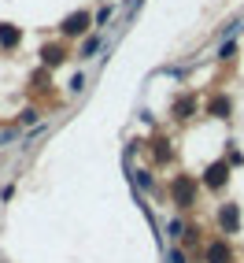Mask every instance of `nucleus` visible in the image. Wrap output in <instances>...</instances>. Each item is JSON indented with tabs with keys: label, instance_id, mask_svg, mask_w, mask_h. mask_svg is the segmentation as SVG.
Masks as SVG:
<instances>
[{
	"label": "nucleus",
	"instance_id": "nucleus-1",
	"mask_svg": "<svg viewBox=\"0 0 244 263\" xmlns=\"http://www.w3.org/2000/svg\"><path fill=\"white\" fill-rule=\"evenodd\" d=\"M196 193H200V182L196 178H189V174H174V182H170V197L178 208H193L196 204Z\"/></svg>",
	"mask_w": 244,
	"mask_h": 263
},
{
	"label": "nucleus",
	"instance_id": "nucleus-2",
	"mask_svg": "<svg viewBox=\"0 0 244 263\" xmlns=\"http://www.w3.org/2000/svg\"><path fill=\"white\" fill-rule=\"evenodd\" d=\"M204 263H233V249L226 237H215L204 245Z\"/></svg>",
	"mask_w": 244,
	"mask_h": 263
},
{
	"label": "nucleus",
	"instance_id": "nucleus-3",
	"mask_svg": "<svg viewBox=\"0 0 244 263\" xmlns=\"http://www.w3.org/2000/svg\"><path fill=\"white\" fill-rule=\"evenodd\" d=\"M226 182H230V163H226V160L211 163V167L204 171V178H200L204 189H226Z\"/></svg>",
	"mask_w": 244,
	"mask_h": 263
},
{
	"label": "nucleus",
	"instance_id": "nucleus-4",
	"mask_svg": "<svg viewBox=\"0 0 244 263\" xmlns=\"http://www.w3.org/2000/svg\"><path fill=\"white\" fill-rule=\"evenodd\" d=\"M89 26H93V15H89V11H85V8H82V11H71V15H67V19H63V26H59V30L67 33V37H82V33H85V30H89Z\"/></svg>",
	"mask_w": 244,
	"mask_h": 263
},
{
	"label": "nucleus",
	"instance_id": "nucleus-5",
	"mask_svg": "<svg viewBox=\"0 0 244 263\" xmlns=\"http://www.w3.org/2000/svg\"><path fill=\"white\" fill-rule=\"evenodd\" d=\"M218 230H222V234H237V230H240V204L230 200V204L218 208Z\"/></svg>",
	"mask_w": 244,
	"mask_h": 263
},
{
	"label": "nucleus",
	"instance_id": "nucleus-6",
	"mask_svg": "<svg viewBox=\"0 0 244 263\" xmlns=\"http://www.w3.org/2000/svg\"><path fill=\"white\" fill-rule=\"evenodd\" d=\"M19 41H23V30L19 26H11V23H0V48H19Z\"/></svg>",
	"mask_w": 244,
	"mask_h": 263
},
{
	"label": "nucleus",
	"instance_id": "nucleus-7",
	"mask_svg": "<svg viewBox=\"0 0 244 263\" xmlns=\"http://www.w3.org/2000/svg\"><path fill=\"white\" fill-rule=\"evenodd\" d=\"M174 119H193L196 115V97L193 93H185V97H178V100H174Z\"/></svg>",
	"mask_w": 244,
	"mask_h": 263
},
{
	"label": "nucleus",
	"instance_id": "nucleus-8",
	"mask_svg": "<svg viewBox=\"0 0 244 263\" xmlns=\"http://www.w3.org/2000/svg\"><path fill=\"white\" fill-rule=\"evenodd\" d=\"M230 111H233V100L230 97H211L207 100V115H215V119H230Z\"/></svg>",
	"mask_w": 244,
	"mask_h": 263
},
{
	"label": "nucleus",
	"instance_id": "nucleus-9",
	"mask_svg": "<svg viewBox=\"0 0 244 263\" xmlns=\"http://www.w3.org/2000/svg\"><path fill=\"white\" fill-rule=\"evenodd\" d=\"M152 160L155 163H170L174 160V148H170L167 137H155V141H152Z\"/></svg>",
	"mask_w": 244,
	"mask_h": 263
},
{
	"label": "nucleus",
	"instance_id": "nucleus-10",
	"mask_svg": "<svg viewBox=\"0 0 244 263\" xmlns=\"http://www.w3.org/2000/svg\"><path fill=\"white\" fill-rule=\"evenodd\" d=\"M63 60H67V52H63L59 45H45V48H41V63H45V67H59Z\"/></svg>",
	"mask_w": 244,
	"mask_h": 263
},
{
	"label": "nucleus",
	"instance_id": "nucleus-11",
	"mask_svg": "<svg viewBox=\"0 0 244 263\" xmlns=\"http://www.w3.org/2000/svg\"><path fill=\"white\" fill-rule=\"evenodd\" d=\"M100 37H89V41H82V52H78V60H93L96 56V52H100Z\"/></svg>",
	"mask_w": 244,
	"mask_h": 263
},
{
	"label": "nucleus",
	"instance_id": "nucleus-12",
	"mask_svg": "<svg viewBox=\"0 0 244 263\" xmlns=\"http://www.w3.org/2000/svg\"><path fill=\"white\" fill-rule=\"evenodd\" d=\"M185 230H189V226H185L181 219H170V222H167V234H170L174 241H181V237H185Z\"/></svg>",
	"mask_w": 244,
	"mask_h": 263
},
{
	"label": "nucleus",
	"instance_id": "nucleus-13",
	"mask_svg": "<svg viewBox=\"0 0 244 263\" xmlns=\"http://www.w3.org/2000/svg\"><path fill=\"white\" fill-rule=\"evenodd\" d=\"M19 122H23V126H37V122H41V111H37V108H26V111L19 115Z\"/></svg>",
	"mask_w": 244,
	"mask_h": 263
},
{
	"label": "nucleus",
	"instance_id": "nucleus-14",
	"mask_svg": "<svg viewBox=\"0 0 244 263\" xmlns=\"http://www.w3.org/2000/svg\"><path fill=\"white\" fill-rule=\"evenodd\" d=\"M233 56H237V37H230V41L218 48V60H233Z\"/></svg>",
	"mask_w": 244,
	"mask_h": 263
},
{
	"label": "nucleus",
	"instance_id": "nucleus-15",
	"mask_svg": "<svg viewBox=\"0 0 244 263\" xmlns=\"http://www.w3.org/2000/svg\"><path fill=\"white\" fill-rule=\"evenodd\" d=\"M167 259H170V263H189V259H185V249H170Z\"/></svg>",
	"mask_w": 244,
	"mask_h": 263
},
{
	"label": "nucleus",
	"instance_id": "nucleus-16",
	"mask_svg": "<svg viewBox=\"0 0 244 263\" xmlns=\"http://www.w3.org/2000/svg\"><path fill=\"white\" fill-rule=\"evenodd\" d=\"M226 163H244V156H240V152L230 145V152H226Z\"/></svg>",
	"mask_w": 244,
	"mask_h": 263
},
{
	"label": "nucleus",
	"instance_id": "nucleus-17",
	"mask_svg": "<svg viewBox=\"0 0 244 263\" xmlns=\"http://www.w3.org/2000/svg\"><path fill=\"white\" fill-rule=\"evenodd\" d=\"M137 185H145V189H152V174H148V171H137Z\"/></svg>",
	"mask_w": 244,
	"mask_h": 263
},
{
	"label": "nucleus",
	"instance_id": "nucleus-18",
	"mask_svg": "<svg viewBox=\"0 0 244 263\" xmlns=\"http://www.w3.org/2000/svg\"><path fill=\"white\" fill-rule=\"evenodd\" d=\"M71 89H74V93L85 89V74H74V78H71Z\"/></svg>",
	"mask_w": 244,
	"mask_h": 263
},
{
	"label": "nucleus",
	"instance_id": "nucleus-19",
	"mask_svg": "<svg viewBox=\"0 0 244 263\" xmlns=\"http://www.w3.org/2000/svg\"><path fill=\"white\" fill-rule=\"evenodd\" d=\"M108 19H111V8H100V11L93 15V23H108Z\"/></svg>",
	"mask_w": 244,
	"mask_h": 263
},
{
	"label": "nucleus",
	"instance_id": "nucleus-20",
	"mask_svg": "<svg viewBox=\"0 0 244 263\" xmlns=\"http://www.w3.org/2000/svg\"><path fill=\"white\" fill-rule=\"evenodd\" d=\"M11 141H15V130H0V148L11 145Z\"/></svg>",
	"mask_w": 244,
	"mask_h": 263
}]
</instances>
